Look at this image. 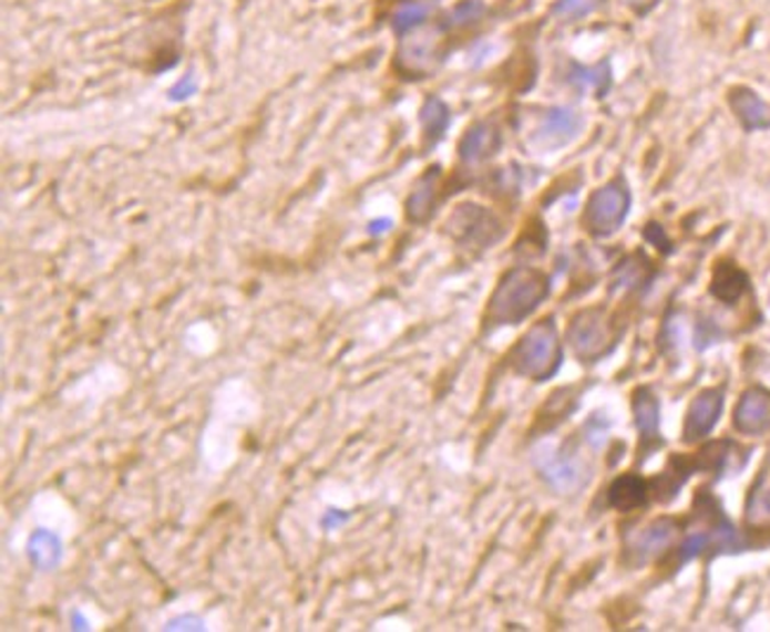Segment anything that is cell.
Here are the masks:
<instances>
[{
  "instance_id": "cell-24",
  "label": "cell",
  "mask_w": 770,
  "mask_h": 632,
  "mask_svg": "<svg viewBox=\"0 0 770 632\" xmlns=\"http://www.w3.org/2000/svg\"><path fill=\"white\" fill-rule=\"evenodd\" d=\"M486 12L482 0H462L460 6H455L449 12V27H468L472 22H476L479 17Z\"/></svg>"
},
{
  "instance_id": "cell-13",
  "label": "cell",
  "mask_w": 770,
  "mask_h": 632,
  "mask_svg": "<svg viewBox=\"0 0 770 632\" xmlns=\"http://www.w3.org/2000/svg\"><path fill=\"white\" fill-rule=\"evenodd\" d=\"M439 180H441L439 166L427 168L418 178L413 193H410L405 201V216L410 224H424V220H430L439 199Z\"/></svg>"
},
{
  "instance_id": "cell-14",
  "label": "cell",
  "mask_w": 770,
  "mask_h": 632,
  "mask_svg": "<svg viewBox=\"0 0 770 632\" xmlns=\"http://www.w3.org/2000/svg\"><path fill=\"white\" fill-rule=\"evenodd\" d=\"M578 128H581V116L574 110L557 107L543 116V122L538 126V141L541 145L555 147L572 141L578 133Z\"/></svg>"
},
{
  "instance_id": "cell-2",
  "label": "cell",
  "mask_w": 770,
  "mask_h": 632,
  "mask_svg": "<svg viewBox=\"0 0 770 632\" xmlns=\"http://www.w3.org/2000/svg\"><path fill=\"white\" fill-rule=\"evenodd\" d=\"M507 363L512 372L524 380L545 382L562 365V344L557 334V324L553 318H543L534 322L510 349Z\"/></svg>"
},
{
  "instance_id": "cell-26",
  "label": "cell",
  "mask_w": 770,
  "mask_h": 632,
  "mask_svg": "<svg viewBox=\"0 0 770 632\" xmlns=\"http://www.w3.org/2000/svg\"><path fill=\"white\" fill-rule=\"evenodd\" d=\"M195 93V76H185L183 81H178L174 89H171V97L174 100H181V97H187V95H193Z\"/></svg>"
},
{
  "instance_id": "cell-15",
  "label": "cell",
  "mask_w": 770,
  "mask_h": 632,
  "mask_svg": "<svg viewBox=\"0 0 770 632\" xmlns=\"http://www.w3.org/2000/svg\"><path fill=\"white\" fill-rule=\"evenodd\" d=\"M749 289V278L742 268L730 261H721L713 270L711 294L723 303H738Z\"/></svg>"
},
{
  "instance_id": "cell-20",
  "label": "cell",
  "mask_w": 770,
  "mask_h": 632,
  "mask_svg": "<svg viewBox=\"0 0 770 632\" xmlns=\"http://www.w3.org/2000/svg\"><path fill=\"white\" fill-rule=\"evenodd\" d=\"M29 559L37 563L41 569L55 567L60 559V542L55 536H50L45 531H39L29 540Z\"/></svg>"
},
{
  "instance_id": "cell-6",
  "label": "cell",
  "mask_w": 770,
  "mask_h": 632,
  "mask_svg": "<svg viewBox=\"0 0 770 632\" xmlns=\"http://www.w3.org/2000/svg\"><path fill=\"white\" fill-rule=\"evenodd\" d=\"M628 190L622 180L607 183L600 190H595L586 204V214H584V226L597 235V237H607L612 232L619 230V226L624 224V218L628 214Z\"/></svg>"
},
{
  "instance_id": "cell-28",
  "label": "cell",
  "mask_w": 770,
  "mask_h": 632,
  "mask_svg": "<svg viewBox=\"0 0 770 632\" xmlns=\"http://www.w3.org/2000/svg\"><path fill=\"white\" fill-rule=\"evenodd\" d=\"M622 3L636 12H649L659 3V0H622Z\"/></svg>"
},
{
  "instance_id": "cell-23",
  "label": "cell",
  "mask_w": 770,
  "mask_h": 632,
  "mask_svg": "<svg viewBox=\"0 0 770 632\" xmlns=\"http://www.w3.org/2000/svg\"><path fill=\"white\" fill-rule=\"evenodd\" d=\"M603 6V0H557L555 3V14L559 20H581V17L593 14L597 8Z\"/></svg>"
},
{
  "instance_id": "cell-11",
  "label": "cell",
  "mask_w": 770,
  "mask_h": 632,
  "mask_svg": "<svg viewBox=\"0 0 770 632\" xmlns=\"http://www.w3.org/2000/svg\"><path fill=\"white\" fill-rule=\"evenodd\" d=\"M728 105L745 131L770 128V102L761 100L747 85H735L728 91Z\"/></svg>"
},
{
  "instance_id": "cell-5",
  "label": "cell",
  "mask_w": 770,
  "mask_h": 632,
  "mask_svg": "<svg viewBox=\"0 0 770 632\" xmlns=\"http://www.w3.org/2000/svg\"><path fill=\"white\" fill-rule=\"evenodd\" d=\"M443 33L437 27L418 29L401 41L397 64L408 79L430 76L443 60Z\"/></svg>"
},
{
  "instance_id": "cell-21",
  "label": "cell",
  "mask_w": 770,
  "mask_h": 632,
  "mask_svg": "<svg viewBox=\"0 0 770 632\" xmlns=\"http://www.w3.org/2000/svg\"><path fill=\"white\" fill-rule=\"evenodd\" d=\"M430 12H432V3H427V0H408V3H403L397 10V14H393V29L397 31L418 29Z\"/></svg>"
},
{
  "instance_id": "cell-8",
  "label": "cell",
  "mask_w": 770,
  "mask_h": 632,
  "mask_svg": "<svg viewBox=\"0 0 770 632\" xmlns=\"http://www.w3.org/2000/svg\"><path fill=\"white\" fill-rule=\"evenodd\" d=\"M723 410V391L721 388H705L695 396L688 407L686 426H682V438L688 443H697L711 434L718 417Z\"/></svg>"
},
{
  "instance_id": "cell-3",
  "label": "cell",
  "mask_w": 770,
  "mask_h": 632,
  "mask_svg": "<svg viewBox=\"0 0 770 632\" xmlns=\"http://www.w3.org/2000/svg\"><path fill=\"white\" fill-rule=\"evenodd\" d=\"M619 339V328L605 305H591L572 318L567 341L581 363H595L605 358Z\"/></svg>"
},
{
  "instance_id": "cell-22",
  "label": "cell",
  "mask_w": 770,
  "mask_h": 632,
  "mask_svg": "<svg viewBox=\"0 0 770 632\" xmlns=\"http://www.w3.org/2000/svg\"><path fill=\"white\" fill-rule=\"evenodd\" d=\"M649 276V266L645 256H630L626 263H622V268L616 270V280L624 282L622 287H640Z\"/></svg>"
},
{
  "instance_id": "cell-12",
  "label": "cell",
  "mask_w": 770,
  "mask_h": 632,
  "mask_svg": "<svg viewBox=\"0 0 770 632\" xmlns=\"http://www.w3.org/2000/svg\"><path fill=\"white\" fill-rule=\"evenodd\" d=\"M501 149V133L491 122H476L462 135L458 155L465 164H479L491 159Z\"/></svg>"
},
{
  "instance_id": "cell-25",
  "label": "cell",
  "mask_w": 770,
  "mask_h": 632,
  "mask_svg": "<svg viewBox=\"0 0 770 632\" xmlns=\"http://www.w3.org/2000/svg\"><path fill=\"white\" fill-rule=\"evenodd\" d=\"M572 81H574V83H578L581 89H595V91H603L605 85H607V70H605V64L595 66V70H584V66H574Z\"/></svg>"
},
{
  "instance_id": "cell-9",
  "label": "cell",
  "mask_w": 770,
  "mask_h": 632,
  "mask_svg": "<svg viewBox=\"0 0 770 632\" xmlns=\"http://www.w3.org/2000/svg\"><path fill=\"white\" fill-rule=\"evenodd\" d=\"M735 429L745 436H759L770 429V391L754 386L742 394L735 407Z\"/></svg>"
},
{
  "instance_id": "cell-4",
  "label": "cell",
  "mask_w": 770,
  "mask_h": 632,
  "mask_svg": "<svg viewBox=\"0 0 770 632\" xmlns=\"http://www.w3.org/2000/svg\"><path fill=\"white\" fill-rule=\"evenodd\" d=\"M446 232L462 247L489 249L503 237L501 220L479 204L465 201L446 220Z\"/></svg>"
},
{
  "instance_id": "cell-17",
  "label": "cell",
  "mask_w": 770,
  "mask_h": 632,
  "mask_svg": "<svg viewBox=\"0 0 770 632\" xmlns=\"http://www.w3.org/2000/svg\"><path fill=\"white\" fill-rule=\"evenodd\" d=\"M543 476L559 490H572L581 481H584V469L578 467L574 457L567 455H551L545 457V463L541 465Z\"/></svg>"
},
{
  "instance_id": "cell-16",
  "label": "cell",
  "mask_w": 770,
  "mask_h": 632,
  "mask_svg": "<svg viewBox=\"0 0 770 632\" xmlns=\"http://www.w3.org/2000/svg\"><path fill=\"white\" fill-rule=\"evenodd\" d=\"M647 500V484L645 478L636 474H624L616 478L609 488V505L619 511H630L643 507Z\"/></svg>"
},
{
  "instance_id": "cell-10",
  "label": "cell",
  "mask_w": 770,
  "mask_h": 632,
  "mask_svg": "<svg viewBox=\"0 0 770 632\" xmlns=\"http://www.w3.org/2000/svg\"><path fill=\"white\" fill-rule=\"evenodd\" d=\"M633 415L640 432V457H647L655 448L661 446L659 436V401L653 396V391L638 388L633 394Z\"/></svg>"
},
{
  "instance_id": "cell-7",
  "label": "cell",
  "mask_w": 770,
  "mask_h": 632,
  "mask_svg": "<svg viewBox=\"0 0 770 632\" xmlns=\"http://www.w3.org/2000/svg\"><path fill=\"white\" fill-rule=\"evenodd\" d=\"M680 536V524L671 517H661L655 519L653 524H647L645 528H640L638 533L628 536L626 540V552H628V561L636 563H647L657 557H661L666 550L674 548V542Z\"/></svg>"
},
{
  "instance_id": "cell-27",
  "label": "cell",
  "mask_w": 770,
  "mask_h": 632,
  "mask_svg": "<svg viewBox=\"0 0 770 632\" xmlns=\"http://www.w3.org/2000/svg\"><path fill=\"white\" fill-rule=\"evenodd\" d=\"M645 237L649 239V242H655L659 249L664 247H669V242H666V237H664V232H661V228L659 226H647V230H645Z\"/></svg>"
},
{
  "instance_id": "cell-19",
  "label": "cell",
  "mask_w": 770,
  "mask_h": 632,
  "mask_svg": "<svg viewBox=\"0 0 770 632\" xmlns=\"http://www.w3.org/2000/svg\"><path fill=\"white\" fill-rule=\"evenodd\" d=\"M420 122H422L427 141H430V145H434L437 141H441V135L446 133V128L451 124V112L439 97H430L422 105Z\"/></svg>"
},
{
  "instance_id": "cell-18",
  "label": "cell",
  "mask_w": 770,
  "mask_h": 632,
  "mask_svg": "<svg viewBox=\"0 0 770 632\" xmlns=\"http://www.w3.org/2000/svg\"><path fill=\"white\" fill-rule=\"evenodd\" d=\"M745 521L749 528H754V531H770V486L763 478L749 493Z\"/></svg>"
},
{
  "instance_id": "cell-1",
  "label": "cell",
  "mask_w": 770,
  "mask_h": 632,
  "mask_svg": "<svg viewBox=\"0 0 770 632\" xmlns=\"http://www.w3.org/2000/svg\"><path fill=\"white\" fill-rule=\"evenodd\" d=\"M551 294V280L543 270L517 266L507 270L495 284L484 311V330L510 328L532 315Z\"/></svg>"
}]
</instances>
